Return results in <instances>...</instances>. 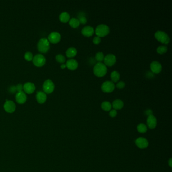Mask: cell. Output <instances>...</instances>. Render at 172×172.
<instances>
[{
  "label": "cell",
  "instance_id": "6da1fadb",
  "mask_svg": "<svg viewBox=\"0 0 172 172\" xmlns=\"http://www.w3.org/2000/svg\"><path fill=\"white\" fill-rule=\"evenodd\" d=\"M107 69L106 65L102 62L96 63L93 67V73L98 77L105 76L107 72Z\"/></svg>",
  "mask_w": 172,
  "mask_h": 172
},
{
  "label": "cell",
  "instance_id": "7a4b0ae2",
  "mask_svg": "<svg viewBox=\"0 0 172 172\" xmlns=\"http://www.w3.org/2000/svg\"><path fill=\"white\" fill-rule=\"evenodd\" d=\"M155 37L159 41L165 44H168L170 41V38L168 34L163 31H156L155 33Z\"/></svg>",
  "mask_w": 172,
  "mask_h": 172
},
{
  "label": "cell",
  "instance_id": "3957f363",
  "mask_svg": "<svg viewBox=\"0 0 172 172\" xmlns=\"http://www.w3.org/2000/svg\"><path fill=\"white\" fill-rule=\"evenodd\" d=\"M49 41L46 38L40 39L38 43V49L39 51L42 53H46L50 49Z\"/></svg>",
  "mask_w": 172,
  "mask_h": 172
},
{
  "label": "cell",
  "instance_id": "277c9868",
  "mask_svg": "<svg viewBox=\"0 0 172 172\" xmlns=\"http://www.w3.org/2000/svg\"><path fill=\"white\" fill-rule=\"evenodd\" d=\"M95 32L97 37H104L109 33L110 28L106 24H100L95 28Z\"/></svg>",
  "mask_w": 172,
  "mask_h": 172
},
{
  "label": "cell",
  "instance_id": "5b68a950",
  "mask_svg": "<svg viewBox=\"0 0 172 172\" xmlns=\"http://www.w3.org/2000/svg\"><path fill=\"white\" fill-rule=\"evenodd\" d=\"M115 85L111 81H106L101 85V89L104 93H111L115 89Z\"/></svg>",
  "mask_w": 172,
  "mask_h": 172
},
{
  "label": "cell",
  "instance_id": "8992f818",
  "mask_svg": "<svg viewBox=\"0 0 172 172\" xmlns=\"http://www.w3.org/2000/svg\"><path fill=\"white\" fill-rule=\"evenodd\" d=\"M42 87L44 93H51L54 90L55 85L51 80H47L44 82Z\"/></svg>",
  "mask_w": 172,
  "mask_h": 172
},
{
  "label": "cell",
  "instance_id": "52a82bcc",
  "mask_svg": "<svg viewBox=\"0 0 172 172\" xmlns=\"http://www.w3.org/2000/svg\"><path fill=\"white\" fill-rule=\"evenodd\" d=\"M33 63L36 66H42L46 63V58L41 54H37L33 57Z\"/></svg>",
  "mask_w": 172,
  "mask_h": 172
},
{
  "label": "cell",
  "instance_id": "ba28073f",
  "mask_svg": "<svg viewBox=\"0 0 172 172\" xmlns=\"http://www.w3.org/2000/svg\"><path fill=\"white\" fill-rule=\"evenodd\" d=\"M104 61L106 66H112L116 62V57L114 54H107L105 56Z\"/></svg>",
  "mask_w": 172,
  "mask_h": 172
},
{
  "label": "cell",
  "instance_id": "9c48e42d",
  "mask_svg": "<svg viewBox=\"0 0 172 172\" xmlns=\"http://www.w3.org/2000/svg\"><path fill=\"white\" fill-rule=\"evenodd\" d=\"M61 34L57 32H51L48 36V40L52 43H57L61 40Z\"/></svg>",
  "mask_w": 172,
  "mask_h": 172
},
{
  "label": "cell",
  "instance_id": "30bf717a",
  "mask_svg": "<svg viewBox=\"0 0 172 172\" xmlns=\"http://www.w3.org/2000/svg\"><path fill=\"white\" fill-rule=\"evenodd\" d=\"M4 108L7 112L12 113L15 111L16 105L13 101L7 100L4 105Z\"/></svg>",
  "mask_w": 172,
  "mask_h": 172
},
{
  "label": "cell",
  "instance_id": "8fae6325",
  "mask_svg": "<svg viewBox=\"0 0 172 172\" xmlns=\"http://www.w3.org/2000/svg\"><path fill=\"white\" fill-rule=\"evenodd\" d=\"M150 68L151 71L153 73L156 74L160 73L162 70V66L161 64L156 61H153L152 63H151Z\"/></svg>",
  "mask_w": 172,
  "mask_h": 172
},
{
  "label": "cell",
  "instance_id": "7c38bea8",
  "mask_svg": "<svg viewBox=\"0 0 172 172\" xmlns=\"http://www.w3.org/2000/svg\"><path fill=\"white\" fill-rule=\"evenodd\" d=\"M27 96L25 93L23 91L19 92L16 94V100L19 104H24L26 101Z\"/></svg>",
  "mask_w": 172,
  "mask_h": 172
},
{
  "label": "cell",
  "instance_id": "4fadbf2b",
  "mask_svg": "<svg viewBox=\"0 0 172 172\" xmlns=\"http://www.w3.org/2000/svg\"><path fill=\"white\" fill-rule=\"evenodd\" d=\"M157 119L153 115H151L148 116L147 119V124L149 128L150 129L155 128L157 126Z\"/></svg>",
  "mask_w": 172,
  "mask_h": 172
},
{
  "label": "cell",
  "instance_id": "5bb4252c",
  "mask_svg": "<svg viewBox=\"0 0 172 172\" xmlns=\"http://www.w3.org/2000/svg\"><path fill=\"white\" fill-rule=\"evenodd\" d=\"M94 32V30L93 27L90 26H86L84 27L81 30L82 34L85 36L89 37L93 35V34Z\"/></svg>",
  "mask_w": 172,
  "mask_h": 172
},
{
  "label": "cell",
  "instance_id": "9a60e30c",
  "mask_svg": "<svg viewBox=\"0 0 172 172\" xmlns=\"http://www.w3.org/2000/svg\"><path fill=\"white\" fill-rule=\"evenodd\" d=\"M135 143L136 146L140 148H145L148 146V142L146 138L139 137L136 140Z\"/></svg>",
  "mask_w": 172,
  "mask_h": 172
},
{
  "label": "cell",
  "instance_id": "2e32d148",
  "mask_svg": "<svg viewBox=\"0 0 172 172\" xmlns=\"http://www.w3.org/2000/svg\"><path fill=\"white\" fill-rule=\"evenodd\" d=\"M23 90L27 93H32L35 90V85L31 82H27L23 85Z\"/></svg>",
  "mask_w": 172,
  "mask_h": 172
},
{
  "label": "cell",
  "instance_id": "e0dca14e",
  "mask_svg": "<svg viewBox=\"0 0 172 172\" xmlns=\"http://www.w3.org/2000/svg\"><path fill=\"white\" fill-rule=\"evenodd\" d=\"M67 67L71 70H75L77 68L78 66V62L75 59H69L66 62V64H65Z\"/></svg>",
  "mask_w": 172,
  "mask_h": 172
},
{
  "label": "cell",
  "instance_id": "ac0fdd59",
  "mask_svg": "<svg viewBox=\"0 0 172 172\" xmlns=\"http://www.w3.org/2000/svg\"><path fill=\"white\" fill-rule=\"evenodd\" d=\"M36 98L39 103L43 104L47 99V95L44 92H38L36 94Z\"/></svg>",
  "mask_w": 172,
  "mask_h": 172
},
{
  "label": "cell",
  "instance_id": "d6986e66",
  "mask_svg": "<svg viewBox=\"0 0 172 172\" xmlns=\"http://www.w3.org/2000/svg\"><path fill=\"white\" fill-rule=\"evenodd\" d=\"M112 106L115 110H120L124 106V103L121 99H116L113 101Z\"/></svg>",
  "mask_w": 172,
  "mask_h": 172
},
{
  "label": "cell",
  "instance_id": "ffe728a7",
  "mask_svg": "<svg viewBox=\"0 0 172 172\" xmlns=\"http://www.w3.org/2000/svg\"><path fill=\"white\" fill-rule=\"evenodd\" d=\"M77 51L76 49L74 47H70L67 50L66 55L68 58H72L76 55Z\"/></svg>",
  "mask_w": 172,
  "mask_h": 172
},
{
  "label": "cell",
  "instance_id": "44dd1931",
  "mask_svg": "<svg viewBox=\"0 0 172 172\" xmlns=\"http://www.w3.org/2000/svg\"><path fill=\"white\" fill-rule=\"evenodd\" d=\"M70 18V15L66 12H63L60 15L59 19L60 21L62 22L66 23L69 21Z\"/></svg>",
  "mask_w": 172,
  "mask_h": 172
},
{
  "label": "cell",
  "instance_id": "7402d4cb",
  "mask_svg": "<svg viewBox=\"0 0 172 172\" xmlns=\"http://www.w3.org/2000/svg\"><path fill=\"white\" fill-rule=\"evenodd\" d=\"M120 78V73L117 71H114L111 73V79L112 82H116L119 81Z\"/></svg>",
  "mask_w": 172,
  "mask_h": 172
},
{
  "label": "cell",
  "instance_id": "603a6c76",
  "mask_svg": "<svg viewBox=\"0 0 172 172\" xmlns=\"http://www.w3.org/2000/svg\"><path fill=\"white\" fill-rule=\"evenodd\" d=\"M80 22L78 19L76 18H72L69 20V24L73 28H76L79 26Z\"/></svg>",
  "mask_w": 172,
  "mask_h": 172
},
{
  "label": "cell",
  "instance_id": "cb8c5ba5",
  "mask_svg": "<svg viewBox=\"0 0 172 172\" xmlns=\"http://www.w3.org/2000/svg\"><path fill=\"white\" fill-rule=\"evenodd\" d=\"M101 107L104 110L106 111H110L112 108V105L109 102L105 101L102 103Z\"/></svg>",
  "mask_w": 172,
  "mask_h": 172
},
{
  "label": "cell",
  "instance_id": "d4e9b609",
  "mask_svg": "<svg viewBox=\"0 0 172 172\" xmlns=\"http://www.w3.org/2000/svg\"><path fill=\"white\" fill-rule=\"evenodd\" d=\"M105 58V56L104 53L102 52H98L95 54V58L97 61L98 62H102Z\"/></svg>",
  "mask_w": 172,
  "mask_h": 172
},
{
  "label": "cell",
  "instance_id": "484cf974",
  "mask_svg": "<svg viewBox=\"0 0 172 172\" xmlns=\"http://www.w3.org/2000/svg\"><path fill=\"white\" fill-rule=\"evenodd\" d=\"M168 50V48L166 46H160L157 49V52L159 54H163L166 53Z\"/></svg>",
  "mask_w": 172,
  "mask_h": 172
},
{
  "label": "cell",
  "instance_id": "4316f807",
  "mask_svg": "<svg viewBox=\"0 0 172 172\" xmlns=\"http://www.w3.org/2000/svg\"><path fill=\"white\" fill-rule=\"evenodd\" d=\"M137 130L139 132L141 133H146L147 131V127L146 125L143 124H140L137 126Z\"/></svg>",
  "mask_w": 172,
  "mask_h": 172
},
{
  "label": "cell",
  "instance_id": "83f0119b",
  "mask_svg": "<svg viewBox=\"0 0 172 172\" xmlns=\"http://www.w3.org/2000/svg\"><path fill=\"white\" fill-rule=\"evenodd\" d=\"M56 61L60 63H63L66 61L65 57L62 54H58L56 56Z\"/></svg>",
  "mask_w": 172,
  "mask_h": 172
},
{
  "label": "cell",
  "instance_id": "f1b7e54d",
  "mask_svg": "<svg viewBox=\"0 0 172 172\" xmlns=\"http://www.w3.org/2000/svg\"><path fill=\"white\" fill-rule=\"evenodd\" d=\"M24 58L27 61H30L32 60H33V54L30 52H27L24 55Z\"/></svg>",
  "mask_w": 172,
  "mask_h": 172
},
{
  "label": "cell",
  "instance_id": "f546056e",
  "mask_svg": "<svg viewBox=\"0 0 172 172\" xmlns=\"http://www.w3.org/2000/svg\"><path fill=\"white\" fill-rule=\"evenodd\" d=\"M78 17H79L78 20L79 21L80 23H81L82 24H84L87 22V19L85 17V16L79 15V16H78Z\"/></svg>",
  "mask_w": 172,
  "mask_h": 172
},
{
  "label": "cell",
  "instance_id": "4dcf8cb0",
  "mask_svg": "<svg viewBox=\"0 0 172 172\" xmlns=\"http://www.w3.org/2000/svg\"><path fill=\"white\" fill-rule=\"evenodd\" d=\"M125 86V83L124 81H119L116 84V87L119 89L123 88Z\"/></svg>",
  "mask_w": 172,
  "mask_h": 172
},
{
  "label": "cell",
  "instance_id": "1f68e13d",
  "mask_svg": "<svg viewBox=\"0 0 172 172\" xmlns=\"http://www.w3.org/2000/svg\"><path fill=\"white\" fill-rule=\"evenodd\" d=\"M93 42L94 44H99V43L101 42V39L100 37L96 36V37H95L93 38Z\"/></svg>",
  "mask_w": 172,
  "mask_h": 172
},
{
  "label": "cell",
  "instance_id": "d6a6232c",
  "mask_svg": "<svg viewBox=\"0 0 172 172\" xmlns=\"http://www.w3.org/2000/svg\"><path fill=\"white\" fill-rule=\"evenodd\" d=\"M109 115H110V116L111 117H112V118H114V117H115L117 116V111H116V110H115V109H114V110H112L110 111V113H109Z\"/></svg>",
  "mask_w": 172,
  "mask_h": 172
},
{
  "label": "cell",
  "instance_id": "836d02e7",
  "mask_svg": "<svg viewBox=\"0 0 172 172\" xmlns=\"http://www.w3.org/2000/svg\"><path fill=\"white\" fill-rule=\"evenodd\" d=\"M16 90L18 91V92H21V91H22V90L23 89V86L21 84H18L16 86Z\"/></svg>",
  "mask_w": 172,
  "mask_h": 172
},
{
  "label": "cell",
  "instance_id": "e575fe53",
  "mask_svg": "<svg viewBox=\"0 0 172 172\" xmlns=\"http://www.w3.org/2000/svg\"><path fill=\"white\" fill-rule=\"evenodd\" d=\"M9 91L12 93H16V92L17 91L16 90V86H11V87H9Z\"/></svg>",
  "mask_w": 172,
  "mask_h": 172
},
{
  "label": "cell",
  "instance_id": "d590c367",
  "mask_svg": "<svg viewBox=\"0 0 172 172\" xmlns=\"http://www.w3.org/2000/svg\"><path fill=\"white\" fill-rule=\"evenodd\" d=\"M146 114L148 116L151 115H152V111L151 110H147L146 111Z\"/></svg>",
  "mask_w": 172,
  "mask_h": 172
},
{
  "label": "cell",
  "instance_id": "8d00e7d4",
  "mask_svg": "<svg viewBox=\"0 0 172 172\" xmlns=\"http://www.w3.org/2000/svg\"><path fill=\"white\" fill-rule=\"evenodd\" d=\"M61 67L62 69H65L66 67V66L65 64H62V65H61Z\"/></svg>",
  "mask_w": 172,
  "mask_h": 172
},
{
  "label": "cell",
  "instance_id": "74e56055",
  "mask_svg": "<svg viewBox=\"0 0 172 172\" xmlns=\"http://www.w3.org/2000/svg\"><path fill=\"white\" fill-rule=\"evenodd\" d=\"M169 162V165H170V167H172V159H170Z\"/></svg>",
  "mask_w": 172,
  "mask_h": 172
}]
</instances>
